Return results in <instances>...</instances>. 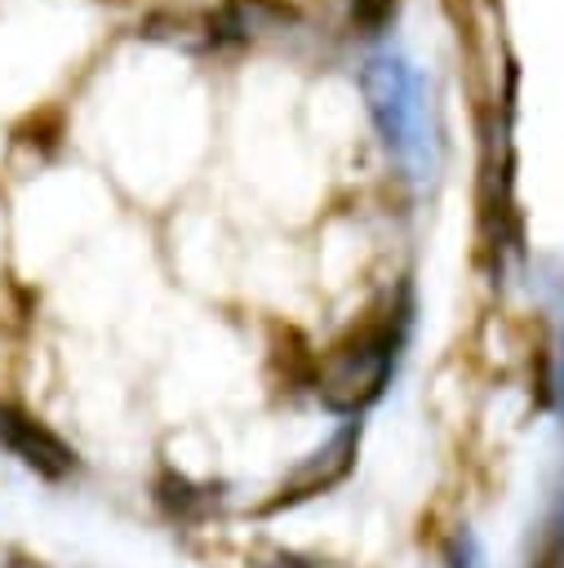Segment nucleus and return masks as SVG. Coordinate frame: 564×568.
Returning a JSON list of instances; mask_svg holds the SVG:
<instances>
[{
  "instance_id": "obj_1",
  "label": "nucleus",
  "mask_w": 564,
  "mask_h": 568,
  "mask_svg": "<svg viewBox=\"0 0 564 568\" xmlns=\"http://www.w3.org/2000/svg\"><path fill=\"white\" fill-rule=\"evenodd\" d=\"M364 102L382 133V142L404 160L413 173L431 164V120H426V93L422 75L400 53H373L364 62Z\"/></svg>"
},
{
  "instance_id": "obj_2",
  "label": "nucleus",
  "mask_w": 564,
  "mask_h": 568,
  "mask_svg": "<svg viewBox=\"0 0 564 568\" xmlns=\"http://www.w3.org/2000/svg\"><path fill=\"white\" fill-rule=\"evenodd\" d=\"M391 355H395V324L391 320H377L369 324L351 346H342L329 364V377H324V395L333 408H360L364 399H373L382 390V377L391 368Z\"/></svg>"
}]
</instances>
